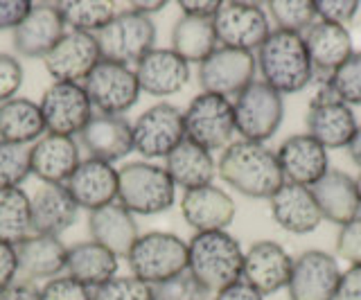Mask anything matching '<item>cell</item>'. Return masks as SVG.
I'll use <instances>...</instances> for the list:
<instances>
[{"label": "cell", "mask_w": 361, "mask_h": 300, "mask_svg": "<svg viewBox=\"0 0 361 300\" xmlns=\"http://www.w3.org/2000/svg\"><path fill=\"white\" fill-rule=\"evenodd\" d=\"M255 73L257 63L253 52L219 46L206 61L199 63L197 80L201 93L235 99L244 88L255 82Z\"/></svg>", "instance_id": "cell-12"}, {"label": "cell", "mask_w": 361, "mask_h": 300, "mask_svg": "<svg viewBox=\"0 0 361 300\" xmlns=\"http://www.w3.org/2000/svg\"><path fill=\"white\" fill-rule=\"evenodd\" d=\"M345 151H348V156H350V161H353L357 168L361 170V125L357 127V131H355V136H353V140L348 142V147H345Z\"/></svg>", "instance_id": "cell-53"}, {"label": "cell", "mask_w": 361, "mask_h": 300, "mask_svg": "<svg viewBox=\"0 0 361 300\" xmlns=\"http://www.w3.org/2000/svg\"><path fill=\"white\" fill-rule=\"evenodd\" d=\"M217 176L248 199H269L285 183L274 149L262 142L233 140L217 161Z\"/></svg>", "instance_id": "cell-1"}, {"label": "cell", "mask_w": 361, "mask_h": 300, "mask_svg": "<svg viewBox=\"0 0 361 300\" xmlns=\"http://www.w3.org/2000/svg\"><path fill=\"white\" fill-rule=\"evenodd\" d=\"M269 210L276 224L291 235H310L323 224V215L316 206L312 187L305 185L285 181L269 199Z\"/></svg>", "instance_id": "cell-24"}, {"label": "cell", "mask_w": 361, "mask_h": 300, "mask_svg": "<svg viewBox=\"0 0 361 300\" xmlns=\"http://www.w3.org/2000/svg\"><path fill=\"white\" fill-rule=\"evenodd\" d=\"M66 23L54 3H32L25 20L11 32V43L20 57L45 59L63 39Z\"/></svg>", "instance_id": "cell-19"}, {"label": "cell", "mask_w": 361, "mask_h": 300, "mask_svg": "<svg viewBox=\"0 0 361 300\" xmlns=\"http://www.w3.org/2000/svg\"><path fill=\"white\" fill-rule=\"evenodd\" d=\"M165 172L176 187H183V192H188L203 185H212L214 176H217V161L208 149L183 140L165 158Z\"/></svg>", "instance_id": "cell-32"}, {"label": "cell", "mask_w": 361, "mask_h": 300, "mask_svg": "<svg viewBox=\"0 0 361 300\" xmlns=\"http://www.w3.org/2000/svg\"><path fill=\"white\" fill-rule=\"evenodd\" d=\"M165 7H167L165 0H156V3H138V0H133V3H129V9H133V12H138L142 16H149V18L156 12H163Z\"/></svg>", "instance_id": "cell-52"}, {"label": "cell", "mask_w": 361, "mask_h": 300, "mask_svg": "<svg viewBox=\"0 0 361 300\" xmlns=\"http://www.w3.org/2000/svg\"><path fill=\"white\" fill-rule=\"evenodd\" d=\"M0 300H41V296L34 282L16 280L14 285H9L7 289L0 292Z\"/></svg>", "instance_id": "cell-51"}, {"label": "cell", "mask_w": 361, "mask_h": 300, "mask_svg": "<svg viewBox=\"0 0 361 300\" xmlns=\"http://www.w3.org/2000/svg\"><path fill=\"white\" fill-rule=\"evenodd\" d=\"M169 43H172V50L188 63H203L219 48L212 18H195L183 14L176 18Z\"/></svg>", "instance_id": "cell-34"}, {"label": "cell", "mask_w": 361, "mask_h": 300, "mask_svg": "<svg viewBox=\"0 0 361 300\" xmlns=\"http://www.w3.org/2000/svg\"><path fill=\"white\" fill-rule=\"evenodd\" d=\"M79 217V206L66 185H43L32 196V235L61 237Z\"/></svg>", "instance_id": "cell-30"}, {"label": "cell", "mask_w": 361, "mask_h": 300, "mask_svg": "<svg viewBox=\"0 0 361 300\" xmlns=\"http://www.w3.org/2000/svg\"><path fill=\"white\" fill-rule=\"evenodd\" d=\"M341 266L334 255L310 249L293 258L287 285L289 300H338Z\"/></svg>", "instance_id": "cell-14"}, {"label": "cell", "mask_w": 361, "mask_h": 300, "mask_svg": "<svg viewBox=\"0 0 361 300\" xmlns=\"http://www.w3.org/2000/svg\"><path fill=\"white\" fill-rule=\"evenodd\" d=\"M79 147L88 158L104 161L109 165L127 158L133 151V131L131 122L124 115H93L79 133Z\"/></svg>", "instance_id": "cell-22"}, {"label": "cell", "mask_w": 361, "mask_h": 300, "mask_svg": "<svg viewBox=\"0 0 361 300\" xmlns=\"http://www.w3.org/2000/svg\"><path fill=\"white\" fill-rule=\"evenodd\" d=\"M45 122L41 106L27 97H14L0 104V140L14 144L39 142L45 136Z\"/></svg>", "instance_id": "cell-33"}, {"label": "cell", "mask_w": 361, "mask_h": 300, "mask_svg": "<svg viewBox=\"0 0 361 300\" xmlns=\"http://www.w3.org/2000/svg\"><path fill=\"white\" fill-rule=\"evenodd\" d=\"M156 25L149 16H142L133 9L118 12L102 27L95 39L104 61H116L122 65H135L147 52L156 48Z\"/></svg>", "instance_id": "cell-6"}, {"label": "cell", "mask_w": 361, "mask_h": 300, "mask_svg": "<svg viewBox=\"0 0 361 300\" xmlns=\"http://www.w3.org/2000/svg\"><path fill=\"white\" fill-rule=\"evenodd\" d=\"M334 246L338 258L345 260L350 266H361V215L338 226Z\"/></svg>", "instance_id": "cell-43"}, {"label": "cell", "mask_w": 361, "mask_h": 300, "mask_svg": "<svg viewBox=\"0 0 361 300\" xmlns=\"http://www.w3.org/2000/svg\"><path fill=\"white\" fill-rule=\"evenodd\" d=\"M359 127L355 111L338 99L321 80L307 111V131L325 149H345Z\"/></svg>", "instance_id": "cell-15"}, {"label": "cell", "mask_w": 361, "mask_h": 300, "mask_svg": "<svg viewBox=\"0 0 361 300\" xmlns=\"http://www.w3.org/2000/svg\"><path fill=\"white\" fill-rule=\"evenodd\" d=\"M66 190L71 192L79 210L84 208L93 213L118 201V170L104 161L84 158L66 183Z\"/></svg>", "instance_id": "cell-25"}, {"label": "cell", "mask_w": 361, "mask_h": 300, "mask_svg": "<svg viewBox=\"0 0 361 300\" xmlns=\"http://www.w3.org/2000/svg\"><path fill=\"white\" fill-rule=\"evenodd\" d=\"M221 0H180V14L195 18H214Z\"/></svg>", "instance_id": "cell-49"}, {"label": "cell", "mask_w": 361, "mask_h": 300, "mask_svg": "<svg viewBox=\"0 0 361 300\" xmlns=\"http://www.w3.org/2000/svg\"><path fill=\"white\" fill-rule=\"evenodd\" d=\"M25 80V70L23 63L14 57V54H0V104L14 99Z\"/></svg>", "instance_id": "cell-44"}, {"label": "cell", "mask_w": 361, "mask_h": 300, "mask_svg": "<svg viewBox=\"0 0 361 300\" xmlns=\"http://www.w3.org/2000/svg\"><path fill=\"white\" fill-rule=\"evenodd\" d=\"M244 249L228 230L195 232L188 242V273L210 294L242 280Z\"/></svg>", "instance_id": "cell-3"}, {"label": "cell", "mask_w": 361, "mask_h": 300, "mask_svg": "<svg viewBox=\"0 0 361 300\" xmlns=\"http://www.w3.org/2000/svg\"><path fill=\"white\" fill-rule=\"evenodd\" d=\"M140 91L154 97H169L180 93L190 82V63L183 61L172 48H154L135 63Z\"/></svg>", "instance_id": "cell-23"}, {"label": "cell", "mask_w": 361, "mask_h": 300, "mask_svg": "<svg viewBox=\"0 0 361 300\" xmlns=\"http://www.w3.org/2000/svg\"><path fill=\"white\" fill-rule=\"evenodd\" d=\"M212 300H264V296H259L251 285H246L244 280L235 282L231 287L221 289L212 296Z\"/></svg>", "instance_id": "cell-50"}, {"label": "cell", "mask_w": 361, "mask_h": 300, "mask_svg": "<svg viewBox=\"0 0 361 300\" xmlns=\"http://www.w3.org/2000/svg\"><path fill=\"white\" fill-rule=\"evenodd\" d=\"M93 300H154V287L135 275H116L95 289Z\"/></svg>", "instance_id": "cell-40"}, {"label": "cell", "mask_w": 361, "mask_h": 300, "mask_svg": "<svg viewBox=\"0 0 361 300\" xmlns=\"http://www.w3.org/2000/svg\"><path fill=\"white\" fill-rule=\"evenodd\" d=\"M212 25L219 46L253 54L274 32L264 5L244 0H224L212 18Z\"/></svg>", "instance_id": "cell-9"}, {"label": "cell", "mask_w": 361, "mask_h": 300, "mask_svg": "<svg viewBox=\"0 0 361 300\" xmlns=\"http://www.w3.org/2000/svg\"><path fill=\"white\" fill-rule=\"evenodd\" d=\"M88 232L90 239L116 253L118 258H127L133 244L140 237L135 215H131L118 201L88 213Z\"/></svg>", "instance_id": "cell-28"}, {"label": "cell", "mask_w": 361, "mask_h": 300, "mask_svg": "<svg viewBox=\"0 0 361 300\" xmlns=\"http://www.w3.org/2000/svg\"><path fill=\"white\" fill-rule=\"evenodd\" d=\"M41 113L45 131L54 136L75 138L93 118V104L84 91V84L52 82L41 97Z\"/></svg>", "instance_id": "cell-13"}, {"label": "cell", "mask_w": 361, "mask_h": 300, "mask_svg": "<svg viewBox=\"0 0 361 300\" xmlns=\"http://www.w3.org/2000/svg\"><path fill=\"white\" fill-rule=\"evenodd\" d=\"M84 91L102 115H124L140 99V84L131 65L102 59L95 70L86 77Z\"/></svg>", "instance_id": "cell-11"}, {"label": "cell", "mask_w": 361, "mask_h": 300, "mask_svg": "<svg viewBox=\"0 0 361 300\" xmlns=\"http://www.w3.org/2000/svg\"><path fill=\"white\" fill-rule=\"evenodd\" d=\"M41 300H93V289L84 287L71 275H59L39 289Z\"/></svg>", "instance_id": "cell-42"}, {"label": "cell", "mask_w": 361, "mask_h": 300, "mask_svg": "<svg viewBox=\"0 0 361 300\" xmlns=\"http://www.w3.org/2000/svg\"><path fill=\"white\" fill-rule=\"evenodd\" d=\"M316 18L334 25H348L359 12L357 0H314Z\"/></svg>", "instance_id": "cell-45"}, {"label": "cell", "mask_w": 361, "mask_h": 300, "mask_svg": "<svg viewBox=\"0 0 361 300\" xmlns=\"http://www.w3.org/2000/svg\"><path fill=\"white\" fill-rule=\"evenodd\" d=\"M312 194L316 199L323 221L343 226L361 215V201L355 176L341 170H330L323 179L312 185Z\"/></svg>", "instance_id": "cell-29"}, {"label": "cell", "mask_w": 361, "mask_h": 300, "mask_svg": "<svg viewBox=\"0 0 361 300\" xmlns=\"http://www.w3.org/2000/svg\"><path fill=\"white\" fill-rule=\"evenodd\" d=\"M18 280V260L16 246L0 242V292Z\"/></svg>", "instance_id": "cell-47"}, {"label": "cell", "mask_w": 361, "mask_h": 300, "mask_svg": "<svg viewBox=\"0 0 361 300\" xmlns=\"http://www.w3.org/2000/svg\"><path fill=\"white\" fill-rule=\"evenodd\" d=\"M233 111L242 140L267 144L285 122V97L264 82L255 80L233 99Z\"/></svg>", "instance_id": "cell-8"}, {"label": "cell", "mask_w": 361, "mask_h": 300, "mask_svg": "<svg viewBox=\"0 0 361 300\" xmlns=\"http://www.w3.org/2000/svg\"><path fill=\"white\" fill-rule=\"evenodd\" d=\"M325 84L350 108L361 106V52H355L330 77H325Z\"/></svg>", "instance_id": "cell-39"}, {"label": "cell", "mask_w": 361, "mask_h": 300, "mask_svg": "<svg viewBox=\"0 0 361 300\" xmlns=\"http://www.w3.org/2000/svg\"><path fill=\"white\" fill-rule=\"evenodd\" d=\"M32 235V196L23 187L0 190V242L16 246Z\"/></svg>", "instance_id": "cell-35"}, {"label": "cell", "mask_w": 361, "mask_h": 300, "mask_svg": "<svg viewBox=\"0 0 361 300\" xmlns=\"http://www.w3.org/2000/svg\"><path fill=\"white\" fill-rule=\"evenodd\" d=\"M54 5L71 32H82V35L93 37L118 14L116 3H109V0H61Z\"/></svg>", "instance_id": "cell-36"}, {"label": "cell", "mask_w": 361, "mask_h": 300, "mask_svg": "<svg viewBox=\"0 0 361 300\" xmlns=\"http://www.w3.org/2000/svg\"><path fill=\"white\" fill-rule=\"evenodd\" d=\"M99 61L102 52L97 39L93 35H82V32H66L63 39L43 59L45 70L54 82L71 84H84Z\"/></svg>", "instance_id": "cell-18"}, {"label": "cell", "mask_w": 361, "mask_h": 300, "mask_svg": "<svg viewBox=\"0 0 361 300\" xmlns=\"http://www.w3.org/2000/svg\"><path fill=\"white\" fill-rule=\"evenodd\" d=\"M120 258L116 253H111L102 244L88 239V242H77L73 246H68V264H66V275L75 277L77 282H82L88 289H99L109 280L118 275L120 269Z\"/></svg>", "instance_id": "cell-31"}, {"label": "cell", "mask_w": 361, "mask_h": 300, "mask_svg": "<svg viewBox=\"0 0 361 300\" xmlns=\"http://www.w3.org/2000/svg\"><path fill=\"white\" fill-rule=\"evenodd\" d=\"M30 0H0V32H14L30 14Z\"/></svg>", "instance_id": "cell-46"}, {"label": "cell", "mask_w": 361, "mask_h": 300, "mask_svg": "<svg viewBox=\"0 0 361 300\" xmlns=\"http://www.w3.org/2000/svg\"><path fill=\"white\" fill-rule=\"evenodd\" d=\"M30 176V147L0 140V190L20 187Z\"/></svg>", "instance_id": "cell-38"}, {"label": "cell", "mask_w": 361, "mask_h": 300, "mask_svg": "<svg viewBox=\"0 0 361 300\" xmlns=\"http://www.w3.org/2000/svg\"><path fill=\"white\" fill-rule=\"evenodd\" d=\"M291 266L293 258L282 244L274 239H257L244 251L242 280L267 298L280 289H287Z\"/></svg>", "instance_id": "cell-16"}, {"label": "cell", "mask_w": 361, "mask_h": 300, "mask_svg": "<svg viewBox=\"0 0 361 300\" xmlns=\"http://www.w3.org/2000/svg\"><path fill=\"white\" fill-rule=\"evenodd\" d=\"M338 300H361V266H348L343 271Z\"/></svg>", "instance_id": "cell-48"}, {"label": "cell", "mask_w": 361, "mask_h": 300, "mask_svg": "<svg viewBox=\"0 0 361 300\" xmlns=\"http://www.w3.org/2000/svg\"><path fill=\"white\" fill-rule=\"evenodd\" d=\"M302 41L314 65V75H321V80L330 77L338 65L355 54L353 37H350L348 27L325 23V20H316L302 35Z\"/></svg>", "instance_id": "cell-27"}, {"label": "cell", "mask_w": 361, "mask_h": 300, "mask_svg": "<svg viewBox=\"0 0 361 300\" xmlns=\"http://www.w3.org/2000/svg\"><path fill=\"white\" fill-rule=\"evenodd\" d=\"M131 131L133 151L145 161L167 158L185 140L183 111L169 102H158L135 118Z\"/></svg>", "instance_id": "cell-10"}, {"label": "cell", "mask_w": 361, "mask_h": 300, "mask_svg": "<svg viewBox=\"0 0 361 300\" xmlns=\"http://www.w3.org/2000/svg\"><path fill=\"white\" fill-rule=\"evenodd\" d=\"M16 260L20 280L48 282L52 277L63 275L68 264V246L61 237L30 235L16 244Z\"/></svg>", "instance_id": "cell-26"}, {"label": "cell", "mask_w": 361, "mask_h": 300, "mask_svg": "<svg viewBox=\"0 0 361 300\" xmlns=\"http://www.w3.org/2000/svg\"><path fill=\"white\" fill-rule=\"evenodd\" d=\"M176 201V185L165 168L149 161H133L118 170V204L131 215L152 217L167 213Z\"/></svg>", "instance_id": "cell-4"}, {"label": "cell", "mask_w": 361, "mask_h": 300, "mask_svg": "<svg viewBox=\"0 0 361 300\" xmlns=\"http://www.w3.org/2000/svg\"><path fill=\"white\" fill-rule=\"evenodd\" d=\"M180 215L195 232L228 230L237 215L233 196L217 185H203L180 196Z\"/></svg>", "instance_id": "cell-21"}, {"label": "cell", "mask_w": 361, "mask_h": 300, "mask_svg": "<svg viewBox=\"0 0 361 300\" xmlns=\"http://www.w3.org/2000/svg\"><path fill=\"white\" fill-rule=\"evenodd\" d=\"M124 260L131 275L156 287L188 271V242L174 232L152 230L138 237Z\"/></svg>", "instance_id": "cell-5"}, {"label": "cell", "mask_w": 361, "mask_h": 300, "mask_svg": "<svg viewBox=\"0 0 361 300\" xmlns=\"http://www.w3.org/2000/svg\"><path fill=\"white\" fill-rule=\"evenodd\" d=\"M357 190H359V201H361V172H359V176H357Z\"/></svg>", "instance_id": "cell-54"}, {"label": "cell", "mask_w": 361, "mask_h": 300, "mask_svg": "<svg viewBox=\"0 0 361 300\" xmlns=\"http://www.w3.org/2000/svg\"><path fill=\"white\" fill-rule=\"evenodd\" d=\"M185 140L212 151H224L233 142L235 111L233 99H226L212 93H199L183 111Z\"/></svg>", "instance_id": "cell-7"}, {"label": "cell", "mask_w": 361, "mask_h": 300, "mask_svg": "<svg viewBox=\"0 0 361 300\" xmlns=\"http://www.w3.org/2000/svg\"><path fill=\"white\" fill-rule=\"evenodd\" d=\"M267 14L276 25L274 30L291 35H305L319 20L314 0H271L267 3Z\"/></svg>", "instance_id": "cell-37"}, {"label": "cell", "mask_w": 361, "mask_h": 300, "mask_svg": "<svg viewBox=\"0 0 361 300\" xmlns=\"http://www.w3.org/2000/svg\"><path fill=\"white\" fill-rule=\"evenodd\" d=\"M255 63L262 77L259 82L271 86L282 97L305 91L316 80L302 35L274 30L257 48Z\"/></svg>", "instance_id": "cell-2"}, {"label": "cell", "mask_w": 361, "mask_h": 300, "mask_svg": "<svg viewBox=\"0 0 361 300\" xmlns=\"http://www.w3.org/2000/svg\"><path fill=\"white\" fill-rule=\"evenodd\" d=\"M154 300H210V292L188 271L154 287Z\"/></svg>", "instance_id": "cell-41"}, {"label": "cell", "mask_w": 361, "mask_h": 300, "mask_svg": "<svg viewBox=\"0 0 361 300\" xmlns=\"http://www.w3.org/2000/svg\"><path fill=\"white\" fill-rule=\"evenodd\" d=\"M282 176L287 183L312 187L330 172V156L319 140L310 133H293L276 149Z\"/></svg>", "instance_id": "cell-17"}, {"label": "cell", "mask_w": 361, "mask_h": 300, "mask_svg": "<svg viewBox=\"0 0 361 300\" xmlns=\"http://www.w3.org/2000/svg\"><path fill=\"white\" fill-rule=\"evenodd\" d=\"M82 161V147L68 136L45 133L30 147L32 176L43 181V185H66Z\"/></svg>", "instance_id": "cell-20"}]
</instances>
